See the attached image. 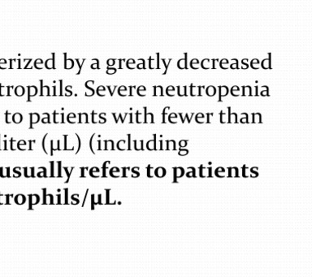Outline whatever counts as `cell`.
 Listing matches in <instances>:
<instances>
[{"label": "cell", "instance_id": "1", "mask_svg": "<svg viewBox=\"0 0 312 277\" xmlns=\"http://www.w3.org/2000/svg\"><path fill=\"white\" fill-rule=\"evenodd\" d=\"M174 172H175V176H174V180H176V178L181 177L183 176V172L184 170L182 168H174Z\"/></svg>", "mask_w": 312, "mask_h": 277}, {"label": "cell", "instance_id": "2", "mask_svg": "<svg viewBox=\"0 0 312 277\" xmlns=\"http://www.w3.org/2000/svg\"><path fill=\"white\" fill-rule=\"evenodd\" d=\"M155 175L158 177H163V176H165V169L163 168H157V169L155 170Z\"/></svg>", "mask_w": 312, "mask_h": 277}, {"label": "cell", "instance_id": "3", "mask_svg": "<svg viewBox=\"0 0 312 277\" xmlns=\"http://www.w3.org/2000/svg\"><path fill=\"white\" fill-rule=\"evenodd\" d=\"M15 201H16V203H17V204H23V203H25V197L21 195H17V196L16 197V199H15Z\"/></svg>", "mask_w": 312, "mask_h": 277}, {"label": "cell", "instance_id": "4", "mask_svg": "<svg viewBox=\"0 0 312 277\" xmlns=\"http://www.w3.org/2000/svg\"><path fill=\"white\" fill-rule=\"evenodd\" d=\"M13 120L15 123H21V120H22V116H21V114H15L14 116H13Z\"/></svg>", "mask_w": 312, "mask_h": 277}, {"label": "cell", "instance_id": "5", "mask_svg": "<svg viewBox=\"0 0 312 277\" xmlns=\"http://www.w3.org/2000/svg\"><path fill=\"white\" fill-rule=\"evenodd\" d=\"M39 120V117L37 116V114H31V124H35Z\"/></svg>", "mask_w": 312, "mask_h": 277}, {"label": "cell", "instance_id": "6", "mask_svg": "<svg viewBox=\"0 0 312 277\" xmlns=\"http://www.w3.org/2000/svg\"><path fill=\"white\" fill-rule=\"evenodd\" d=\"M167 149L168 150H174L175 149V142L174 141H167Z\"/></svg>", "mask_w": 312, "mask_h": 277}, {"label": "cell", "instance_id": "7", "mask_svg": "<svg viewBox=\"0 0 312 277\" xmlns=\"http://www.w3.org/2000/svg\"><path fill=\"white\" fill-rule=\"evenodd\" d=\"M155 142L154 140L152 141H150L149 143H147V149L150 150V151H152V150L155 149L154 147H155Z\"/></svg>", "mask_w": 312, "mask_h": 277}, {"label": "cell", "instance_id": "8", "mask_svg": "<svg viewBox=\"0 0 312 277\" xmlns=\"http://www.w3.org/2000/svg\"><path fill=\"white\" fill-rule=\"evenodd\" d=\"M189 153V151L187 150H182L179 152V155H186Z\"/></svg>", "mask_w": 312, "mask_h": 277}, {"label": "cell", "instance_id": "9", "mask_svg": "<svg viewBox=\"0 0 312 277\" xmlns=\"http://www.w3.org/2000/svg\"><path fill=\"white\" fill-rule=\"evenodd\" d=\"M186 141H182L180 143V147H186Z\"/></svg>", "mask_w": 312, "mask_h": 277}, {"label": "cell", "instance_id": "10", "mask_svg": "<svg viewBox=\"0 0 312 277\" xmlns=\"http://www.w3.org/2000/svg\"><path fill=\"white\" fill-rule=\"evenodd\" d=\"M51 164H52V176H54V168H53L54 163H51Z\"/></svg>", "mask_w": 312, "mask_h": 277}, {"label": "cell", "instance_id": "11", "mask_svg": "<svg viewBox=\"0 0 312 277\" xmlns=\"http://www.w3.org/2000/svg\"><path fill=\"white\" fill-rule=\"evenodd\" d=\"M64 169L66 170L67 172H68V168H64ZM68 179H69V175H70V173H68Z\"/></svg>", "mask_w": 312, "mask_h": 277}, {"label": "cell", "instance_id": "12", "mask_svg": "<svg viewBox=\"0 0 312 277\" xmlns=\"http://www.w3.org/2000/svg\"><path fill=\"white\" fill-rule=\"evenodd\" d=\"M60 199V195H59V199ZM59 203H60V200H59Z\"/></svg>", "mask_w": 312, "mask_h": 277}]
</instances>
